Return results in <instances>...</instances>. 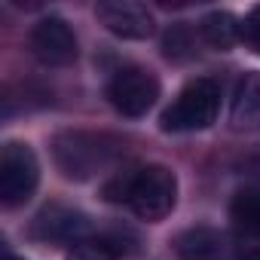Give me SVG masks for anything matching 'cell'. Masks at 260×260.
Masks as SVG:
<instances>
[{"label": "cell", "instance_id": "cell-1", "mask_svg": "<svg viewBox=\"0 0 260 260\" xmlns=\"http://www.w3.org/2000/svg\"><path fill=\"white\" fill-rule=\"evenodd\" d=\"M217 110H220V86L211 77H199L187 83L178 92V98L162 110L159 125L162 132H199L217 119Z\"/></svg>", "mask_w": 260, "mask_h": 260}, {"label": "cell", "instance_id": "cell-2", "mask_svg": "<svg viewBox=\"0 0 260 260\" xmlns=\"http://www.w3.org/2000/svg\"><path fill=\"white\" fill-rule=\"evenodd\" d=\"M55 162L61 169L64 178L71 181H86L95 172H101L113 156H116V144L104 135H86V132H64L55 138L52 144Z\"/></svg>", "mask_w": 260, "mask_h": 260}, {"label": "cell", "instance_id": "cell-3", "mask_svg": "<svg viewBox=\"0 0 260 260\" xmlns=\"http://www.w3.org/2000/svg\"><path fill=\"white\" fill-rule=\"evenodd\" d=\"M178 199V181L166 166H144L132 172L125 205L141 220H162Z\"/></svg>", "mask_w": 260, "mask_h": 260}, {"label": "cell", "instance_id": "cell-4", "mask_svg": "<svg viewBox=\"0 0 260 260\" xmlns=\"http://www.w3.org/2000/svg\"><path fill=\"white\" fill-rule=\"evenodd\" d=\"M40 184V162L28 144L10 141L0 153V202L16 208L34 196Z\"/></svg>", "mask_w": 260, "mask_h": 260}, {"label": "cell", "instance_id": "cell-5", "mask_svg": "<svg viewBox=\"0 0 260 260\" xmlns=\"http://www.w3.org/2000/svg\"><path fill=\"white\" fill-rule=\"evenodd\" d=\"M107 98L122 116H144L159 98V80L144 68H122L113 74Z\"/></svg>", "mask_w": 260, "mask_h": 260}, {"label": "cell", "instance_id": "cell-6", "mask_svg": "<svg viewBox=\"0 0 260 260\" xmlns=\"http://www.w3.org/2000/svg\"><path fill=\"white\" fill-rule=\"evenodd\" d=\"M31 49L43 64H71L77 58V37L71 31V25L58 16L40 19L31 31Z\"/></svg>", "mask_w": 260, "mask_h": 260}, {"label": "cell", "instance_id": "cell-7", "mask_svg": "<svg viewBox=\"0 0 260 260\" xmlns=\"http://www.w3.org/2000/svg\"><path fill=\"white\" fill-rule=\"evenodd\" d=\"M98 22L122 37V40H147L153 34V16L147 13V7L141 4H128V0H104L95 7Z\"/></svg>", "mask_w": 260, "mask_h": 260}, {"label": "cell", "instance_id": "cell-8", "mask_svg": "<svg viewBox=\"0 0 260 260\" xmlns=\"http://www.w3.org/2000/svg\"><path fill=\"white\" fill-rule=\"evenodd\" d=\"M92 223L83 211L68 208V205H49L34 217V236L40 242H64V245H77L86 242Z\"/></svg>", "mask_w": 260, "mask_h": 260}, {"label": "cell", "instance_id": "cell-9", "mask_svg": "<svg viewBox=\"0 0 260 260\" xmlns=\"http://www.w3.org/2000/svg\"><path fill=\"white\" fill-rule=\"evenodd\" d=\"M230 122L239 132H257L260 128V71H248L239 77L233 89Z\"/></svg>", "mask_w": 260, "mask_h": 260}, {"label": "cell", "instance_id": "cell-10", "mask_svg": "<svg viewBox=\"0 0 260 260\" xmlns=\"http://www.w3.org/2000/svg\"><path fill=\"white\" fill-rule=\"evenodd\" d=\"M175 251L181 260H220L226 251V239L211 226H193L175 239Z\"/></svg>", "mask_w": 260, "mask_h": 260}, {"label": "cell", "instance_id": "cell-11", "mask_svg": "<svg viewBox=\"0 0 260 260\" xmlns=\"http://www.w3.org/2000/svg\"><path fill=\"white\" fill-rule=\"evenodd\" d=\"M230 220L242 236H260V187H245L230 202Z\"/></svg>", "mask_w": 260, "mask_h": 260}, {"label": "cell", "instance_id": "cell-12", "mask_svg": "<svg viewBox=\"0 0 260 260\" xmlns=\"http://www.w3.org/2000/svg\"><path fill=\"white\" fill-rule=\"evenodd\" d=\"M202 34H205V40H208L211 46L230 49V46L239 40L242 25H239L230 13H211V16H205V22H202Z\"/></svg>", "mask_w": 260, "mask_h": 260}, {"label": "cell", "instance_id": "cell-13", "mask_svg": "<svg viewBox=\"0 0 260 260\" xmlns=\"http://www.w3.org/2000/svg\"><path fill=\"white\" fill-rule=\"evenodd\" d=\"M68 260H116V251L110 248V242L86 239V242H77L68 251Z\"/></svg>", "mask_w": 260, "mask_h": 260}, {"label": "cell", "instance_id": "cell-14", "mask_svg": "<svg viewBox=\"0 0 260 260\" xmlns=\"http://www.w3.org/2000/svg\"><path fill=\"white\" fill-rule=\"evenodd\" d=\"M187 49H193V43H190V31L184 28V25H178V28H172L169 31V37H166V55H184Z\"/></svg>", "mask_w": 260, "mask_h": 260}, {"label": "cell", "instance_id": "cell-15", "mask_svg": "<svg viewBox=\"0 0 260 260\" xmlns=\"http://www.w3.org/2000/svg\"><path fill=\"white\" fill-rule=\"evenodd\" d=\"M245 37H248V43L260 52V7L251 10V16H248V22H245Z\"/></svg>", "mask_w": 260, "mask_h": 260}, {"label": "cell", "instance_id": "cell-16", "mask_svg": "<svg viewBox=\"0 0 260 260\" xmlns=\"http://www.w3.org/2000/svg\"><path fill=\"white\" fill-rule=\"evenodd\" d=\"M248 260H260V248H254V251L248 254Z\"/></svg>", "mask_w": 260, "mask_h": 260}, {"label": "cell", "instance_id": "cell-17", "mask_svg": "<svg viewBox=\"0 0 260 260\" xmlns=\"http://www.w3.org/2000/svg\"><path fill=\"white\" fill-rule=\"evenodd\" d=\"M4 260H22V257H16V254H7V257H4Z\"/></svg>", "mask_w": 260, "mask_h": 260}]
</instances>
